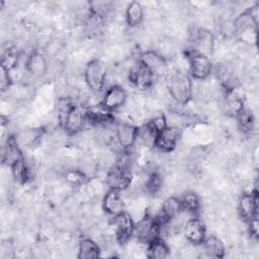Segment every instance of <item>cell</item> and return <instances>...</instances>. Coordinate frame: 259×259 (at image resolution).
Masks as SVG:
<instances>
[{
  "label": "cell",
  "instance_id": "cell-7",
  "mask_svg": "<svg viewBox=\"0 0 259 259\" xmlns=\"http://www.w3.org/2000/svg\"><path fill=\"white\" fill-rule=\"evenodd\" d=\"M190 75L196 80H204L206 79L212 69V65L209 57L190 51L188 54Z\"/></svg>",
  "mask_w": 259,
  "mask_h": 259
},
{
  "label": "cell",
  "instance_id": "cell-6",
  "mask_svg": "<svg viewBox=\"0 0 259 259\" xmlns=\"http://www.w3.org/2000/svg\"><path fill=\"white\" fill-rule=\"evenodd\" d=\"M111 224L115 229L116 240L123 244L128 241L132 235L135 233V223L132 215L122 210L115 215H112Z\"/></svg>",
  "mask_w": 259,
  "mask_h": 259
},
{
  "label": "cell",
  "instance_id": "cell-31",
  "mask_svg": "<svg viewBox=\"0 0 259 259\" xmlns=\"http://www.w3.org/2000/svg\"><path fill=\"white\" fill-rule=\"evenodd\" d=\"M249 233H250V236L257 240L258 239V233H259V227H258V219L257 217L252 219L249 223Z\"/></svg>",
  "mask_w": 259,
  "mask_h": 259
},
{
  "label": "cell",
  "instance_id": "cell-29",
  "mask_svg": "<svg viewBox=\"0 0 259 259\" xmlns=\"http://www.w3.org/2000/svg\"><path fill=\"white\" fill-rule=\"evenodd\" d=\"M147 125L158 135L160 132H162L168 125V121L164 114H157L153 118L150 119V121L147 123Z\"/></svg>",
  "mask_w": 259,
  "mask_h": 259
},
{
  "label": "cell",
  "instance_id": "cell-9",
  "mask_svg": "<svg viewBox=\"0 0 259 259\" xmlns=\"http://www.w3.org/2000/svg\"><path fill=\"white\" fill-rule=\"evenodd\" d=\"M140 63L148 68L155 77H160L167 72V61L165 57L156 51H146L140 57Z\"/></svg>",
  "mask_w": 259,
  "mask_h": 259
},
{
  "label": "cell",
  "instance_id": "cell-2",
  "mask_svg": "<svg viewBox=\"0 0 259 259\" xmlns=\"http://www.w3.org/2000/svg\"><path fill=\"white\" fill-rule=\"evenodd\" d=\"M84 79L88 88L97 93L100 92L106 81V67L99 59H93L87 63L84 70Z\"/></svg>",
  "mask_w": 259,
  "mask_h": 259
},
{
  "label": "cell",
  "instance_id": "cell-4",
  "mask_svg": "<svg viewBox=\"0 0 259 259\" xmlns=\"http://www.w3.org/2000/svg\"><path fill=\"white\" fill-rule=\"evenodd\" d=\"M86 111L87 108H85L83 105L74 104L70 108L61 122L62 127L67 135L74 136L81 132L86 123Z\"/></svg>",
  "mask_w": 259,
  "mask_h": 259
},
{
  "label": "cell",
  "instance_id": "cell-15",
  "mask_svg": "<svg viewBox=\"0 0 259 259\" xmlns=\"http://www.w3.org/2000/svg\"><path fill=\"white\" fill-rule=\"evenodd\" d=\"M138 131L139 128L136 125L128 122L120 121L116 124V140L124 151H127L135 145L138 139Z\"/></svg>",
  "mask_w": 259,
  "mask_h": 259
},
{
  "label": "cell",
  "instance_id": "cell-27",
  "mask_svg": "<svg viewBox=\"0 0 259 259\" xmlns=\"http://www.w3.org/2000/svg\"><path fill=\"white\" fill-rule=\"evenodd\" d=\"M238 125L240 130L245 134H250L254 130V116L249 109L243 108L237 115H236Z\"/></svg>",
  "mask_w": 259,
  "mask_h": 259
},
{
  "label": "cell",
  "instance_id": "cell-1",
  "mask_svg": "<svg viewBox=\"0 0 259 259\" xmlns=\"http://www.w3.org/2000/svg\"><path fill=\"white\" fill-rule=\"evenodd\" d=\"M167 88L171 98L177 103L184 105L192 97L193 83L188 74L177 71L168 78Z\"/></svg>",
  "mask_w": 259,
  "mask_h": 259
},
{
  "label": "cell",
  "instance_id": "cell-17",
  "mask_svg": "<svg viewBox=\"0 0 259 259\" xmlns=\"http://www.w3.org/2000/svg\"><path fill=\"white\" fill-rule=\"evenodd\" d=\"M257 25L258 20L252 16L249 9L241 12L233 21L234 31L242 36L250 34V32L252 34H256Z\"/></svg>",
  "mask_w": 259,
  "mask_h": 259
},
{
  "label": "cell",
  "instance_id": "cell-14",
  "mask_svg": "<svg viewBox=\"0 0 259 259\" xmlns=\"http://www.w3.org/2000/svg\"><path fill=\"white\" fill-rule=\"evenodd\" d=\"M154 79L153 73L141 63L128 72L130 82L140 90L149 89L154 84Z\"/></svg>",
  "mask_w": 259,
  "mask_h": 259
},
{
  "label": "cell",
  "instance_id": "cell-10",
  "mask_svg": "<svg viewBox=\"0 0 259 259\" xmlns=\"http://www.w3.org/2000/svg\"><path fill=\"white\" fill-rule=\"evenodd\" d=\"M180 131L177 126L167 125L162 132L157 135L155 146L163 153L172 152L179 141Z\"/></svg>",
  "mask_w": 259,
  "mask_h": 259
},
{
  "label": "cell",
  "instance_id": "cell-11",
  "mask_svg": "<svg viewBox=\"0 0 259 259\" xmlns=\"http://www.w3.org/2000/svg\"><path fill=\"white\" fill-rule=\"evenodd\" d=\"M183 234L187 242L192 245H200L206 238V229L203 222L197 218L186 221L183 226Z\"/></svg>",
  "mask_w": 259,
  "mask_h": 259
},
{
  "label": "cell",
  "instance_id": "cell-24",
  "mask_svg": "<svg viewBox=\"0 0 259 259\" xmlns=\"http://www.w3.org/2000/svg\"><path fill=\"white\" fill-rule=\"evenodd\" d=\"M144 19V8L137 1L131 2L125 10V20L131 27H136Z\"/></svg>",
  "mask_w": 259,
  "mask_h": 259
},
{
  "label": "cell",
  "instance_id": "cell-22",
  "mask_svg": "<svg viewBox=\"0 0 259 259\" xmlns=\"http://www.w3.org/2000/svg\"><path fill=\"white\" fill-rule=\"evenodd\" d=\"M77 253V257L81 259L97 258L100 256V248L91 238H83L78 243Z\"/></svg>",
  "mask_w": 259,
  "mask_h": 259
},
{
  "label": "cell",
  "instance_id": "cell-5",
  "mask_svg": "<svg viewBox=\"0 0 259 259\" xmlns=\"http://www.w3.org/2000/svg\"><path fill=\"white\" fill-rule=\"evenodd\" d=\"M133 175L131 168L115 163L107 172L106 184L108 185L109 189L123 191L130 187Z\"/></svg>",
  "mask_w": 259,
  "mask_h": 259
},
{
  "label": "cell",
  "instance_id": "cell-26",
  "mask_svg": "<svg viewBox=\"0 0 259 259\" xmlns=\"http://www.w3.org/2000/svg\"><path fill=\"white\" fill-rule=\"evenodd\" d=\"M181 204L183 209L190 213V214H195L200 207V200L198 195L191 190H187L182 194V197L180 198Z\"/></svg>",
  "mask_w": 259,
  "mask_h": 259
},
{
  "label": "cell",
  "instance_id": "cell-8",
  "mask_svg": "<svg viewBox=\"0 0 259 259\" xmlns=\"http://www.w3.org/2000/svg\"><path fill=\"white\" fill-rule=\"evenodd\" d=\"M191 42L193 52L209 57L213 52V34L204 28H197L191 33Z\"/></svg>",
  "mask_w": 259,
  "mask_h": 259
},
{
  "label": "cell",
  "instance_id": "cell-18",
  "mask_svg": "<svg viewBox=\"0 0 259 259\" xmlns=\"http://www.w3.org/2000/svg\"><path fill=\"white\" fill-rule=\"evenodd\" d=\"M102 207L104 211L110 215H115L123 210L124 203L120 195V191L109 189L102 200Z\"/></svg>",
  "mask_w": 259,
  "mask_h": 259
},
{
  "label": "cell",
  "instance_id": "cell-3",
  "mask_svg": "<svg viewBox=\"0 0 259 259\" xmlns=\"http://www.w3.org/2000/svg\"><path fill=\"white\" fill-rule=\"evenodd\" d=\"M161 232V225L157 219L151 214H145L135 225V233L141 243L149 244L159 237Z\"/></svg>",
  "mask_w": 259,
  "mask_h": 259
},
{
  "label": "cell",
  "instance_id": "cell-28",
  "mask_svg": "<svg viewBox=\"0 0 259 259\" xmlns=\"http://www.w3.org/2000/svg\"><path fill=\"white\" fill-rule=\"evenodd\" d=\"M65 177L69 183L76 186H80L88 180V176L78 168L67 170L65 172Z\"/></svg>",
  "mask_w": 259,
  "mask_h": 259
},
{
  "label": "cell",
  "instance_id": "cell-30",
  "mask_svg": "<svg viewBox=\"0 0 259 259\" xmlns=\"http://www.w3.org/2000/svg\"><path fill=\"white\" fill-rule=\"evenodd\" d=\"M10 71L8 69H6L5 67L1 66V70H0V87H1V91H5L7 90L11 83H12V79L10 76Z\"/></svg>",
  "mask_w": 259,
  "mask_h": 259
},
{
  "label": "cell",
  "instance_id": "cell-19",
  "mask_svg": "<svg viewBox=\"0 0 259 259\" xmlns=\"http://www.w3.org/2000/svg\"><path fill=\"white\" fill-rule=\"evenodd\" d=\"M224 108L229 115L235 117L244 108L243 99L235 89L226 90L224 97Z\"/></svg>",
  "mask_w": 259,
  "mask_h": 259
},
{
  "label": "cell",
  "instance_id": "cell-25",
  "mask_svg": "<svg viewBox=\"0 0 259 259\" xmlns=\"http://www.w3.org/2000/svg\"><path fill=\"white\" fill-rule=\"evenodd\" d=\"M10 167L14 179L19 183H25L30 178L31 168L23 157L14 162Z\"/></svg>",
  "mask_w": 259,
  "mask_h": 259
},
{
  "label": "cell",
  "instance_id": "cell-13",
  "mask_svg": "<svg viewBox=\"0 0 259 259\" xmlns=\"http://www.w3.org/2000/svg\"><path fill=\"white\" fill-rule=\"evenodd\" d=\"M238 211L240 217L247 223L257 217L258 197L256 192L243 193L238 201Z\"/></svg>",
  "mask_w": 259,
  "mask_h": 259
},
{
  "label": "cell",
  "instance_id": "cell-23",
  "mask_svg": "<svg viewBox=\"0 0 259 259\" xmlns=\"http://www.w3.org/2000/svg\"><path fill=\"white\" fill-rule=\"evenodd\" d=\"M170 255V247L165 240L158 237L148 244V257L152 259H165Z\"/></svg>",
  "mask_w": 259,
  "mask_h": 259
},
{
  "label": "cell",
  "instance_id": "cell-16",
  "mask_svg": "<svg viewBox=\"0 0 259 259\" xmlns=\"http://www.w3.org/2000/svg\"><path fill=\"white\" fill-rule=\"evenodd\" d=\"M25 69L30 76L41 78L46 76L49 71V63L41 53L33 51L26 58Z\"/></svg>",
  "mask_w": 259,
  "mask_h": 259
},
{
  "label": "cell",
  "instance_id": "cell-21",
  "mask_svg": "<svg viewBox=\"0 0 259 259\" xmlns=\"http://www.w3.org/2000/svg\"><path fill=\"white\" fill-rule=\"evenodd\" d=\"M204 255L210 258H223L225 256V245L221 239L215 236L206 237L202 243Z\"/></svg>",
  "mask_w": 259,
  "mask_h": 259
},
{
  "label": "cell",
  "instance_id": "cell-12",
  "mask_svg": "<svg viewBox=\"0 0 259 259\" xmlns=\"http://www.w3.org/2000/svg\"><path fill=\"white\" fill-rule=\"evenodd\" d=\"M126 101V92L119 85H111L104 93L101 106L107 111H114L121 107Z\"/></svg>",
  "mask_w": 259,
  "mask_h": 259
},
{
  "label": "cell",
  "instance_id": "cell-20",
  "mask_svg": "<svg viewBox=\"0 0 259 259\" xmlns=\"http://www.w3.org/2000/svg\"><path fill=\"white\" fill-rule=\"evenodd\" d=\"M42 131L40 128H25L15 134L13 140L19 148H29L40 139Z\"/></svg>",
  "mask_w": 259,
  "mask_h": 259
}]
</instances>
